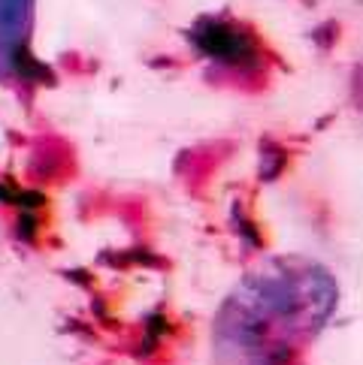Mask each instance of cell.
Segmentation results:
<instances>
[{"instance_id":"cell-1","label":"cell","mask_w":363,"mask_h":365,"mask_svg":"<svg viewBox=\"0 0 363 365\" xmlns=\"http://www.w3.org/2000/svg\"><path fill=\"white\" fill-rule=\"evenodd\" d=\"M339 284L309 257H272L249 272L215 314V365H303L327 329Z\"/></svg>"},{"instance_id":"cell-2","label":"cell","mask_w":363,"mask_h":365,"mask_svg":"<svg viewBox=\"0 0 363 365\" xmlns=\"http://www.w3.org/2000/svg\"><path fill=\"white\" fill-rule=\"evenodd\" d=\"M191 43L215 67L237 79H264L269 70V51L254 28L237 19L206 16L191 28Z\"/></svg>"},{"instance_id":"cell-3","label":"cell","mask_w":363,"mask_h":365,"mask_svg":"<svg viewBox=\"0 0 363 365\" xmlns=\"http://www.w3.org/2000/svg\"><path fill=\"white\" fill-rule=\"evenodd\" d=\"M34 12L36 0H0V82L31 85L40 73L34 58Z\"/></svg>"}]
</instances>
